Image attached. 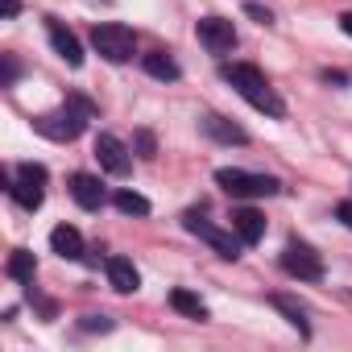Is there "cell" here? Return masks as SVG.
Listing matches in <instances>:
<instances>
[{
    "label": "cell",
    "instance_id": "cell-28",
    "mask_svg": "<svg viewBox=\"0 0 352 352\" xmlns=\"http://www.w3.org/2000/svg\"><path fill=\"white\" fill-rule=\"evenodd\" d=\"M0 13H5V17H17L21 5H17V0H0Z\"/></svg>",
    "mask_w": 352,
    "mask_h": 352
},
{
    "label": "cell",
    "instance_id": "cell-25",
    "mask_svg": "<svg viewBox=\"0 0 352 352\" xmlns=\"http://www.w3.org/2000/svg\"><path fill=\"white\" fill-rule=\"evenodd\" d=\"M17 75H21L17 58H5V67H0V83H5V87H13V83H17Z\"/></svg>",
    "mask_w": 352,
    "mask_h": 352
},
{
    "label": "cell",
    "instance_id": "cell-22",
    "mask_svg": "<svg viewBox=\"0 0 352 352\" xmlns=\"http://www.w3.org/2000/svg\"><path fill=\"white\" fill-rule=\"evenodd\" d=\"M67 104H71L75 112H83L87 120H96V112H100V108H96V104H91L87 96H79V91H71V96H67Z\"/></svg>",
    "mask_w": 352,
    "mask_h": 352
},
{
    "label": "cell",
    "instance_id": "cell-12",
    "mask_svg": "<svg viewBox=\"0 0 352 352\" xmlns=\"http://www.w3.org/2000/svg\"><path fill=\"white\" fill-rule=\"evenodd\" d=\"M232 232L245 241V245H257L261 236H265V216L257 212V208H232Z\"/></svg>",
    "mask_w": 352,
    "mask_h": 352
},
{
    "label": "cell",
    "instance_id": "cell-13",
    "mask_svg": "<svg viewBox=\"0 0 352 352\" xmlns=\"http://www.w3.org/2000/svg\"><path fill=\"white\" fill-rule=\"evenodd\" d=\"M199 124H204V133L216 137L220 145H245V141H249V133H245L241 124H232L228 116H216V112H212V116H204Z\"/></svg>",
    "mask_w": 352,
    "mask_h": 352
},
{
    "label": "cell",
    "instance_id": "cell-8",
    "mask_svg": "<svg viewBox=\"0 0 352 352\" xmlns=\"http://www.w3.org/2000/svg\"><path fill=\"white\" fill-rule=\"evenodd\" d=\"M195 34H199V42H204L212 54H232V50H236V30H232V21H224V17H204V21L195 25Z\"/></svg>",
    "mask_w": 352,
    "mask_h": 352
},
{
    "label": "cell",
    "instance_id": "cell-10",
    "mask_svg": "<svg viewBox=\"0 0 352 352\" xmlns=\"http://www.w3.org/2000/svg\"><path fill=\"white\" fill-rule=\"evenodd\" d=\"M50 46H54V54L67 63V67H83V46H79V38L71 34V30H63V21H54L50 17Z\"/></svg>",
    "mask_w": 352,
    "mask_h": 352
},
{
    "label": "cell",
    "instance_id": "cell-19",
    "mask_svg": "<svg viewBox=\"0 0 352 352\" xmlns=\"http://www.w3.org/2000/svg\"><path fill=\"white\" fill-rule=\"evenodd\" d=\"M270 302H274V307H278V311H282V315H286V319H290L298 331H302V336L311 331V323H307V307H302V302H294L290 294H274Z\"/></svg>",
    "mask_w": 352,
    "mask_h": 352
},
{
    "label": "cell",
    "instance_id": "cell-21",
    "mask_svg": "<svg viewBox=\"0 0 352 352\" xmlns=\"http://www.w3.org/2000/svg\"><path fill=\"white\" fill-rule=\"evenodd\" d=\"M133 145H137V153H141L145 162L157 157V137H153L149 129H137V133H133Z\"/></svg>",
    "mask_w": 352,
    "mask_h": 352
},
{
    "label": "cell",
    "instance_id": "cell-26",
    "mask_svg": "<svg viewBox=\"0 0 352 352\" xmlns=\"http://www.w3.org/2000/svg\"><path fill=\"white\" fill-rule=\"evenodd\" d=\"M245 13H249V17H253L257 25H274V17H270V9H261V5H249Z\"/></svg>",
    "mask_w": 352,
    "mask_h": 352
},
{
    "label": "cell",
    "instance_id": "cell-29",
    "mask_svg": "<svg viewBox=\"0 0 352 352\" xmlns=\"http://www.w3.org/2000/svg\"><path fill=\"white\" fill-rule=\"evenodd\" d=\"M340 30H344V34L352 38V13H344V17H340Z\"/></svg>",
    "mask_w": 352,
    "mask_h": 352
},
{
    "label": "cell",
    "instance_id": "cell-24",
    "mask_svg": "<svg viewBox=\"0 0 352 352\" xmlns=\"http://www.w3.org/2000/svg\"><path fill=\"white\" fill-rule=\"evenodd\" d=\"M83 331H112L108 315H83Z\"/></svg>",
    "mask_w": 352,
    "mask_h": 352
},
{
    "label": "cell",
    "instance_id": "cell-1",
    "mask_svg": "<svg viewBox=\"0 0 352 352\" xmlns=\"http://www.w3.org/2000/svg\"><path fill=\"white\" fill-rule=\"evenodd\" d=\"M220 75H224V83H232L236 87V96H245L257 112H265V116H286V104H282V96L270 87V79L253 67V63H224L220 67Z\"/></svg>",
    "mask_w": 352,
    "mask_h": 352
},
{
    "label": "cell",
    "instance_id": "cell-6",
    "mask_svg": "<svg viewBox=\"0 0 352 352\" xmlns=\"http://www.w3.org/2000/svg\"><path fill=\"white\" fill-rule=\"evenodd\" d=\"M282 270H286L290 278H298V282H319V278H323V257H319L311 245L290 241V245L282 249Z\"/></svg>",
    "mask_w": 352,
    "mask_h": 352
},
{
    "label": "cell",
    "instance_id": "cell-5",
    "mask_svg": "<svg viewBox=\"0 0 352 352\" xmlns=\"http://www.w3.org/2000/svg\"><path fill=\"white\" fill-rule=\"evenodd\" d=\"M34 129H38L42 137H50V141H75V137L87 129V116L75 112L71 104H63V108H54V112L34 116Z\"/></svg>",
    "mask_w": 352,
    "mask_h": 352
},
{
    "label": "cell",
    "instance_id": "cell-18",
    "mask_svg": "<svg viewBox=\"0 0 352 352\" xmlns=\"http://www.w3.org/2000/svg\"><path fill=\"white\" fill-rule=\"evenodd\" d=\"M5 274H9L13 282H34V274H38V261H34V253H30V249H13V253H9V265H5Z\"/></svg>",
    "mask_w": 352,
    "mask_h": 352
},
{
    "label": "cell",
    "instance_id": "cell-23",
    "mask_svg": "<svg viewBox=\"0 0 352 352\" xmlns=\"http://www.w3.org/2000/svg\"><path fill=\"white\" fill-rule=\"evenodd\" d=\"M17 179H34V183H46V166H38V162H21V166H17Z\"/></svg>",
    "mask_w": 352,
    "mask_h": 352
},
{
    "label": "cell",
    "instance_id": "cell-11",
    "mask_svg": "<svg viewBox=\"0 0 352 352\" xmlns=\"http://www.w3.org/2000/svg\"><path fill=\"white\" fill-rule=\"evenodd\" d=\"M104 270H108V282H112L116 294H137L141 290V274H137V265L129 257H108Z\"/></svg>",
    "mask_w": 352,
    "mask_h": 352
},
{
    "label": "cell",
    "instance_id": "cell-20",
    "mask_svg": "<svg viewBox=\"0 0 352 352\" xmlns=\"http://www.w3.org/2000/svg\"><path fill=\"white\" fill-rule=\"evenodd\" d=\"M116 212H124V216H149L153 208H149V199L145 195H137V191H116Z\"/></svg>",
    "mask_w": 352,
    "mask_h": 352
},
{
    "label": "cell",
    "instance_id": "cell-2",
    "mask_svg": "<svg viewBox=\"0 0 352 352\" xmlns=\"http://www.w3.org/2000/svg\"><path fill=\"white\" fill-rule=\"evenodd\" d=\"M216 183H220L232 199H270V195L282 191V183L270 179V174H249V170H236V166L216 170Z\"/></svg>",
    "mask_w": 352,
    "mask_h": 352
},
{
    "label": "cell",
    "instance_id": "cell-15",
    "mask_svg": "<svg viewBox=\"0 0 352 352\" xmlns=\"http://www.w3.org/2000/svg\"><path fill=\"white\" fill-rule=\"evenodd\" d=\"M46 183H34V179H17V183H9V195L25 208V212H38L42 204H46V191H42Z\"/></svg>",
    "mask_w": 352,
    "mask_h": 352
},
{
    "label": "cell",
    "instance_id": "cell-17",
    "mask_svg": "<svg viewBox=\"0 0 352 352\" xmlns=\"http://www.w3.org/2000/svg\"><path fill=\"white\" fill-rule=\"evenodd\" d=\"M141 67H145V75H153V79H162V83H174L183 71H179V63H174L170 54H162V50H153V54H145L141 58Z\"/></svg>",
    "mask_w": 352,
    "mask_h": 352
},
{
    "label": "cell",
    "instance_id": "cell-27",
    "mask_svg": "<svg viewBox=\"0 0 352 352\" xmlns=\"http://www.w3.org/2000/svg\"><path fill=\"white\" fill-rule=\"evenodd\" d=\"M336 216H340V224H344V228H352V199H344V204L336 208Z\"/></svg>",
    "mask_w": 352,
    "mask_h": 352
},
{
    "label": "cell",
    "instance_id": "cell-3",
    "mask_svg": "<svg viewBox=\"0 0 352 352\" xmlns=\"http://www.w3.org/2000/svg\"><path fill=\"white\" fill-rule=\"evenodd\" d=\"M183 228H187L191 236H199L204 245H212V249H216L224 261H236V257L245 253V241H241L236 232H224V228H216V224H212V220H204L199 212H187V216H183Z\"/></svg>",
    "mask_w": 352,
    "mask_h": 352
},
{
    "label": "cell",
    "instance_id": "cell-9",
    "mask_svg": "<svg viewBox=\"0 0 352 352\" xmlns=\"http://www.w3.org/2000/svg\"><path fill=\"white\" fill-rule=\"evenodd\" d=\"M71 199L83 208V212H100L104 208V187H100V179L96 174H71Z\"/></svg>",
    "mask_w": 352,
    "mask_h": 352
},
{
    "label": "cell",
    "instance_id": "cell-4",
    "mask_svg": "<svg viewBox=\"0 0 352 352\" xmlns=\"http://www.w3.org/2000/svg\"><path fill=\"white\" fill-rule=\"evenodd\" d=\"M91 46H96V54L108 58V63H129L133 50H137V38H133L129 25H96V30H91Z\"/></svg>",
    "mask_w": 352,
    "mask_h": 352
},
{
    "label": "cell",
    "instance_id": "cell-14",
    "mask_svg": "<svg viewBox=\"0 0 352 352\" xmlns=\"http://www.w3.org/2000/svg\"><path fill=\"white\" fill-rule=\"evenodd\" d=\"M50 249H54L63 261H79V257H83V236H79V228L58 224V228L50 232Z\"/></svg>",
    "mask_w": 352,
    "mask_h": 352
},
{
    "label": "cell",
    "instance_id": "cell-7",
    "mask_svg": "<svg viewBox=\"0 0 352 352\" xmlns=\"http://www.w3.org/2000/svg\"><path fill=\"white\" fill-rule=\"evenodd\" d=\"M96 157H100V166L108 174H116V179H124V174L133 170V153H129V145L116 133H100L96 137Z\"/></svg>",
    "mask_w": 352,
    "mask_h": 352
},
{
    "label": "cell",
    "instance_id": "cell-16",
    "mask_svg": "<svg viewBox=\"0 0 352 352\" xmlns=\"http://www.w3.org/2000/svg\"><path fill=\"white\" fill-rule=\"evenodd\" d=\"M170 307L179 311V315H187V319H208V307H204V298L199 294H191V290H183V286H174L170 290Z\"/></svg>",
    "mask_w": 352,
    "mask_h": 352
}]
</instances>
